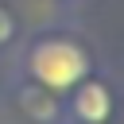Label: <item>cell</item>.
Masks as SVG:
<instances>
[{"instance_id":"cell-1","label":"cell","mask_w":124,"mask_h":124,"mask_svg":"<svg viewBox=\"0 0 124 124\" xmlns=\"http://www.w3.org/2000/svg\"><path fill=\"white\" fill-rule=\"evenodd\" d=\"M27 66H31V74H35L39 85H46V89H70V85H78L85 78L89 58H85L81 46H74L66 39H46V43H39L31 50Z\"/></svg>"},{"instance_id":"cell-2","label":"cell","mask_w":124,"mask_h":124,"mask_svg":"<svg viewBox=\"0 0 124 124\" xmlns=\"http://www.w3.org/2000/svg\"><path fill=\"white\" fill-rule=\"evenodd\" d=\"M74 112H78L85 124H105L108 112H112V97H108V89H105L101 81L81 85L78 97H74Z\"/></svg>"},{"instance_id":"cell-3","label":"cell","mask_w":124,"mask_h":124,"mask_svg":"<svg viewBox=\"0 0 124 124\" xmlns=\"http://www.w3.org/2000/svg\"><path fill=\"white\" fill-rule=\"evenodd\" d=\"M8 35H12V19H8V16H4V12H0V43H4V39H8Z\"/></svg>"}]
</instances>
